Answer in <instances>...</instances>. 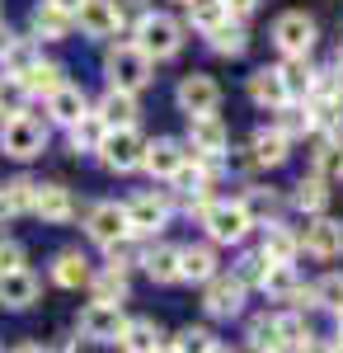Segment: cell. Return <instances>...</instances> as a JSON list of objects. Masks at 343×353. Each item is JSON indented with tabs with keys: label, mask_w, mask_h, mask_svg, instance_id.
<instances>
[{
	"label": "cell",
	"mask_w": 343,
	"mask_h": 353,
	"mask_svg": "<svg viewBox=\"0 0 343 353\" xmlns=\"http://www.w3.org/2000/svg\"><path fill=\"white\" fill-rule=\"evenodd\" d=\"M211 273H221V259H216V245L211 241H193L179 245V283H207Z\"/></svg>",
	"instance_id": "e0dca14e"
},
{
	"label": "cell",
	"mask_w": 343,
	"mask_h": 353,
	"mask_svg": "<svg viewBox=\"0 0 343 353\" xmlns=\"http://www.w3.org/2000/svg\"><path fill=\"white\" fill-rule=\"evenodd\" d=\"M334 66H339V71H343V43H339V57H334Z\"/></svg>",
	"instance_id": "f5cc1de1"
},
{
	"label": "cell",
	"mask_w": 343,
	"mask_h": 353,
	"mask_svg": "<svg viewBox=\"0 0 343 353\" xmlns=\"http://www.w3.org/2000/svg\"><path fill=\"white\" fill-rule=\"evenodd\" d=\"M38 292H43V283H38V273L28 269V264L0 273V306H5V311H28V306L38 301Z\"/></svg>",
	"instance_id": "d6986e66"
},
{
	"label": "cell",
	"mask_w": 343,
	"mask_h": 353,
	"mask_svg": "<svg viewBox=\"0 0 343 353\" xmlns=\"http://www.w3.org/2000/svg\"><path fill=\"white\" fill-rule=\"evenodd\" d=\"M127 226H132V236H160L165 226H169V217H174V193L169 189H141L132 193L127 203Z\"/></svg>",
	"instance_id": "8992f818"
},
{
	"label": "cell",
	"mask_w": 343,
	"mask_h": 353,
	"mask_svg": "<svg viewBox=\"0 0 343 353\" xmlns=\"http://www.w3.org/2000/svg\"><path fill=\"white\" fill-rule=\"evenodd\" d=\"M85 288L94 292V301H113V306H123V301L132 297L127 269H113V264H104L99 273H90V283H85Z\"/></svg>",
	"instance_id": "f546056e"
},
{
	"label": "cell",
	"mask_w": 343,
	"mask_h": 353,
	"mask_svg": "<svg viewBox=\"0 0 343 353\" xmlns=\"http://www.w3.org/2000/svg\"><path fill=\"white\" fill-rule=\"evenodd\" d=\"M66 132H71V151L80 156V151H94V146H99V137H104V123H99L94 113H85L76 128H66Z\"/></svg>",
	"instance_id": "60d3db41"
},
{
	"label": "cell",
	"mask_w": 343,
	"mask_h": 353,
	"mask_svg": "<svg viewBox=\"0 0 343 353\" xmlns=\"http://www.w3.org/2000/svg\"><path fill=\"white\" fill-rule=\"evenodd\" d=\"M174 104H179V113H188V118L216 113L221 109V85L211 81L207 71H188L184 81L174 85Z\"/></svg>",
	"instance_id": "4fadbf2b"
},
{
	"label": "cell",
	"mask_w": 343,
	"mask_h": 353,
	"mask_svg": "<svg viewBox=\"0 0 343 353\" xmlns=\"http://www.w3.org/2000/svg\"><path fill=\"white\" fill-rule=\"evenodd\" d=\"M268 38H273V48L282 57H311L320 43V24L315 14H306V10H282L273 28H268Z\"/></svg>",
	"instance_id": "52a82bcc"
},
{
	"label": "cell",
	"mask_w": 343,
	"mask_h": 353,
	"mask_svg": "<svg viewBox=\"0 0 343 353\" xmlns=\"http://www.w3.org/2000/svg\"><path fill=\"white\" fill-rule=\"evenodd\" d=\"M296 283H301V273H296V264H268L264 278H259V292L273 301H287L291 292H296Z\"/></svg>",
	"instance_id": "d590c367"
},
{
	"label": "cell",
	"mask_w": 343,
	"mask_h": 353,
	"mask_svg": "<svg viewBox=\"0 0 343 353\" xmlns=\"http://www.w3.org/2000/svg\"><path fill=\"white\" fill-rule=\"evenodd\" d=\"M188 165V146L179 137H156V141H146V156H141V170L151 174V179H174L179 170Z\"/></svg>",
	"instance_id": "9a60e30c"
},
{
	"label": "cell",
	"mask_w": 343,
	"mask_h": 353,
	"mask_svg": "<svg viewBox=\"0 0 343 353\" xmlns=\"http://www.w3.org/2000/svg\"><path fill=\"white\" fill-rule=\"evenodd\" d=\"M104 76H108V90L141 94L146 85L156 81V61L141 52L136 43H113V48L104 52Z\"/></svg>",
	"instance_id": "6da1fadb"
},
{
	"label": "cell",
	"mask_w": 343,
	"mask_h": 353,
	"mask_svg": "<svg viewBox=\"0 0 343 353\" xmlns=\"http://www.w3.org/2000/svg\"><path fill=\"white\" fill-rule=\"evenodd\" d=\"M249 99L259 104V109L278 113L282 104H291L287 90H282V76H278V66H259L254 76H249Z\"/></svg>",
	"instance_id": "f1b7e54d"
},
{
	"label": "cell",
	"mask_w": 343,
	"mask_h": 353,
	"mask_svg": "<svg viewBox=\"0 0 343 353\" xmlns=\"http://www.w3.org/2000/svg\"><path fill=\"white\" fill-rule=\"evenodd\" d=\"M28 264V250L19 241H14V236H5V241H0V273H10V269H24Z\"/></svg>",
	"instance_id": "ee69618b"
},
{
	"label": "cell",
	"mask_w": 343,
	"mask_h": 353,
	"mask_svg": "<svg viewBox=\"0 0 343 353\" xmlns=\"http://www.w3.org/2000/svg\"><path fill=\"white\" fill-rule=\"evenodd\" d=\"M10 353H52L48 344H19V349H10Z\"/></svg>",
	"instance_id": "c3c4849f"
},
{
	"label": "cell",
	"mask_w": 343,
	"mask_h": 353,
	"mask_svg": "<svg viewBox=\"0 0 343 353\" xmlns=\"http://www.w3.org/2000/svg\"><path fill=\"white\" fill-rule=\"evenodd\" d=\"M245 344L249 353H287L291 349V334H287V316L282 311H264L245 325Z\"/></svg>",
	"instance_id": "5bb4252c"
},
{
	"label": "cell",
	"mask_w": 343,
	"mask_h": 353,
	"mask_svg": "<svg viewBox=\"0 0 343 353\" xmlns=\"http://www.w3.org/2000/svg\"><path fill=\"white\" fill-rule=\"evenodd\" d=\"M169 344H174L179 353H211L216 349V334H211L207 325H188V330H179Z\"/></svg>",
	"instance_id": "ab89813d"
},
{
	"label": "cell",
	"mask_w": 343,
	"mask_h": 353,
	"mask_svg": "<svg viewBox=\"0 0 343 353\" xmlns=\"http://www.w3.org/2000/svg\"><path fill=\"white\" fill-rule=\"evenodd\" d=\"M273 128L287 137V141H301V137H311V118H306V104H282Z\"/></svg>",
	"instance_id": "74e56055"
},
{
	"label": "cell",
	"mask_w": 343,
	"mask_h": 353,
	"mask_svg": "<svg viewBox=\"0 0 343 353\" xmlns=\"http://www.w3.org/2000/svg\"><path fill=\"white\" fill-rule=\"evenodd\" d=\"M264 254H259V250H245V254H240V264L231 273H236L240 283H245V288H259V278H264Z\"/></svg>",
	"instance_id": "b9f144b4"
},
{
	"label": "cell",
	"mask_w": 343,
	"mask_h": 353,
	"mask_svg": "<svg viewBox=\"0 0 343 353\" xmlns=\"http://www.w3.org/2000/svg\"><path fill=\"white\" fill-rule=\"evenodd\" d=\"M71 19H76V28L85 33V38H94V43H99V38H113V33L123 28V24H118L113 0H80Z\"/></svg>",
	"instance_id": "ac0fdd59"
},
{
	"label": "cell",
	"mask_w": 343,
	"mask_h": 353,
	"mask_svg": "<svg viewBox=\"0 0 343 353\" xmlns=\"http://www.w3.org/2000/svg\"><path fill=\"white\" fill-rule=\"evenodd\" d=\"M33 189H38V179H28V174H14V179L0 189V203L10 208V217H19V212H33Z\"/></svg>",
	"instance_id": "8d00e7d4"
},
{
	"label": "cell",
	"mask_w": 343,
	"mask_h": 353,
	"mask_svg": "<svg viewBox=\"0 0 343 353\" xmlns=\"http://www.w3.org/2000/svg\"><path fill=\"white\" fill-rule=\"evenodd\" d=\"M132 33H136L132 43L151 57V61H169V57L184 52V19H174V14H165V10H151Z\"/></svg>",
	"instance_id": "277c9868"
},
{
	"label": "cell",
	"mask_w": 343,
	"mask_h": 353,
	"mask_svg": "<svg viewBox=\"0 0 343 353\" xmlns=\"http://www.w3.org/2000/svg\"><path fill=\"white\" fill-rule=\"evenodd\" d=\"M240 203H245V212L254 217V226L282 221V208H287V198H282L278 189H264V184H249V189L240 193Z\"/></svg>",
	"instance_id": "4316f807"
},
{
	"label": "cell",
	"mask_w": 343,
	"mask_h": 353,
	"mask_svg": "<svg viewBox=\"0 0 343 353\" xmlns=\"http://www.w3.org/2000/svg\"><path fill=\"white\" fill-rule=\"evenodd\" d=\"M90 113H94L104 128H132L141 104H136V94H127V90H104V99L90 104Z\"/></svg>",
	"instance_id": "cb8c5ba5"
},
{
	"label": "cell",
	"mask_w": 343,
	"mask_h": 353,
	"mask_svg": "<svg viewBox=\"0 0 343 353\" xmlns=\"http://www.w3.org/2000/svg\"><path fill=\"white\" fill-rule=\"evenodd\" d=\"M10 48H14V33L0 24V61H5V52H10Z\"/></svg>",
	"instance_id": "bcb514c9"
},
{
	"label": "cell",
	"mask_w": 343,
	"mask_h": 353,
	"mask_svg": "<svg viewBox=\"0 0 343 353\" xmlns=\"http://www.w3.org/2000/svg\"><path fill=\"white\" fill-rule=\"evenodd\" d=\"M311 292H315V306H324V311H343V273L329 269L324 278L311 283Z\"/></svg>",
	"instance_id": "f35d334b"
},
{
	"label": "cell",
	"mask_w": 343,
	"mask_h": 353,
	"mask_svg": "<svg viewBox=\"0 0 343 353\" xmlns=\"http://www.w3.org/2000/svg\"><path fill=\"white\" fill-rule=\"evenodd\" d=\"M113 10H118V24L136 28L146 14H151V0H113Z\"/></svg>",
	"instance_id": "7bdbcfd3"
},
{
	"label": "cell",
	"mask_w": 343,
	"mask_h": 353,
	"mask_svg": "<svg viewBox=\"0 0 343 353\" xmlns=\"http://www.w3.org/2000/svg\"><path fill=\"white\" fill-rule=\"evenodd\" d=\"M207 48L216 57H231V61H236V57L249 52V28L240 24V19H226L221 28H211V33H207Z\"/></svg>",
	"instance_id": "d6a6232c"
},
{
	"label": "cell",
	"mask_w": 343,
	"mask_h": 353,
	"mask_svg": "<svg viewBox=\"0 0 343 353\" xmlns=\"http://www.w3.org/2000/svg\"><path fill=\"white\" fill-rule=\"evenodd\" d=\"M198 221H202V231H207L211 245H236V250L259 231L254 217L245 212V203H240V198H211L207 212H202Z\"/></svg>",
	"instance_id": "3957f363"
},
{
	"label": "cell",
	"mask_w": 343,
	"mask_h": 353,
	"mask_svg": "<svg viewBox=\"0 0 343 353\" xmlns=\"http://www.w3.org/2000/svg\"><path fill=\"white\" fill-rule=\"evenodd\" d=\"M48 118H38V113H10V118H0V151L10 156V161H33V156H43L48 151Z\"/></svg>",
	"instance_id": "7a4b0ae2"
},
{
	"label": "cell",
	"mask_w": 343,
	"mask_h": 353,
	"mask_svg": "<svg viewBox=\"0 0 343 353\" xmlns=\"http://www.w3.org/2000/svg\"><path fill=\"white\" fill-rule=\"evenodd\" d=\"M156 353H179V349H174V344H160V349Z\"/></svg>",
	"instance_id": "f907efd6"
},
{
	"label": "cell",
	"mask_w": 343,
	"mask_h": 353,
	"mask_svg": "<svg viewBox=\"0 0 343 353\" xmlns=\"http://www.w3.org/2000/svg\"><path fill=\"white\" fill-rule=\"evenodd\" d=\"M221 5H226V14H231V19H240V24H245V19H249L264 0H221Z\"/></svg>",
	"instance_id": "f6af8a7d"
},
{
	"label": "cell",
	"mask_w": 343,
	"mask_h": 353,
	"mask_svg": "<svg viewBox=\"0 0 343 353\" xmlns=\"http://www.w3.org/2000/svg\"><path fill=\"white\" fill-rule=\"evenodd\" d=\"M245 297H249V288L240 283L236 273H211L202 283V311L211 321H236L245 311Z\"/></svg>",
	"instance_id": "ba28073f"
},
{
	"label": "cell",
	"mask_w": 343,
	"mask_h": 353,
	"mask_svg": "<svg viewBox=\"0 0 343 353\" xmlns=\"http://www.w3.org/2000/svg\"><path fill=\"white\" fill-rule=\"evenodd\" d=\"M151 283H179V245L156 241V245H141V259H136Z\"/></svg>",
	"instance_id": "d4e9b609"
},
{
	"label": "cell",
	"mask_w": 343,
	"mask_h": 353,
	"mask_svg": "<svg viewBox=\"0 0 343 353\" xmlns=\"http://www.w3.org/2000/svg\"><path fill=\"white\" fill-rule=\"evenodd\" d=\"M90 273L94 269H90V259H85L80 250H61V254L52 259V283L66 288V292H80V288L90 283Z\"/></svg>",
	"instance_id": "4dcf8cb0"
},
{
	"label": "cell",
	"mask_w": 343,
	"mask_h": 353,
	"mask_svg": "<svg viewBox=\"0 0 343 353\" xmlns=\"http://www.w3.org/2000/svg\"><path fill=\"white\" fill-rule=\"evenodd\" d=\"M291 203L306 212V217H320V212H329V179L324 174H301V184H296V193H291Z\"/></svg>",
	"instance_id": "1f68e13d"
},
{
	"label": "cell",
	"mask_w": 343,
	"mask_h": 353,
	"mask_svg": "<svg viewBox=\"0 0 343 353\" xmlns=\"http://www.w3.org/2000/svg\"><path fill=\"white\" fill-rule=\"evenodd\" d=\"M264 231V241H259V254H264V264H296V254H301V236L282 226V221H268L259 226Z\"/></svg>",
	"instance_id": "7402d4cb"
},
{
	"label": "cell",
	"mask_w": 343,
	"mask_h": 353,
	"mask_svg": "<svg viewBox=\"0 0 343 353\" xmlns=\"http://www.w3.org/2000/svg\"><path fill=\"white\" fill-rule=\"evenodd\" d=\"M245 151H249V161L259 165V170H278V165L291 161V141L278 132V128H259V132L249 137Z\"/></svg>",
	"instance_id": "603a6c76"
},
{
	"label": "cell",
	"mask_w": 343,
	"mask_h": 353,
	"mask_svg": "<svg viewBox=\"0 0 343 353\" xmlns=\"http://www.w3.org/2000/svg\"><path fill=\"white\" fill-rule=\"evenodd\" d=\"M43 5H56V10H66V14H76L80 0H43Z\"/></svg>",
	"instance_id": "7dc6e473"
},
{
	"label": "cell",
	"mask_w": 343,
	"mask_h": 353,
	"mask_svg": "<svg viewBox=\"0 0 343 353\" xmlns=\"http://www.w3.org/2000/svg\"><path fill=\"white\" fill-rule=\"evenodd\" d=\"M301 236V250L320 259V264H334L343 254V221L329 217V212H320V217H306V231H296Z\"/></svg>",
	"instance_id": "7c38bea8"
},
{
	"label": "cell",
	"mask_w": 343,
	"mask_h": 353,
	"mask_svg": "<svg viewBox=\"0 0 343 353\" xmlns=\"http://www.w3.org/2000/svg\"><path fill=\"white\" fill-rule=\"evenodd\" d=\"M28 28H33V38H43V43H66V38L76 33V19H71L66 10H56V5H33Z\"/></svg>",
	"instance_id": "484cf974"
},
{
	"label": "cell",
	"mask_w": 343,
	"mask_h": 353,
	"mask_svg": "<svg viewBox=\"0 0 343 353\" xmlns=\"http://www.w3.org/2000/svg\"><path fill=\"white\" fill-rule=\"evenodd\" d=\"M226 19H231V14H226L221 0H184V28H198L202 38H207L211 28H221Z\"/></svg>",
	"instance_id": "e575fe53"
},
{
	"label": "cell",
	"mask_w": 343,
	"mask_h": 353,
	"mask_svg": "<svg viewBox=\"0 0 343 353\" xmlns=\"http://www.w3.org/2000/svg\"><path fill=\"white\" fill-rule=\"evenodd\" d=\"M334 339L343 344V311H334Z\"/></svg>",
	"instance_id": "681fc988"
},
{
	"label": "cell",
	"mask_w": 343,
	"mask_h": 353,
	"mask_svg": "<svg viewBox=\"0 0 343 353\" xmlns=\"http://www.w3.org/2000/svg\"><path fill=\"white\" fill-rule=\"evenodd\" d=\"M278 76H282V90H287L291 104H306V99H311V81H315L311 57H282V61H278Z\"/></svg>",
	"instance_id": "83f0119b"
},
{
	"label": "cell",
	"mask_w": 343,
	"mask_h": 353,
	"mask_svg": "<svg viewBox=\"0 0 343 353\" xmlns=\"http://www.w3.org/2000/svg\"><path fill=\"white\" fill-rule=\"evenodd\" d=\"M14 81H19V90H24V94L48 99L52 90H61V85H66V66H61V61H43V57H33V61H28Z\"/></svg>",
	"instance_id": "ffe728a7"
},
{
	"label": "cell",
	"mask_w": 343,
	"mask_h": 353,
	"mask_svg": "<svg viewBox=\"0 0 343 353\" xmlns=\"http://www.w3.org/2000/svg\"><path fill=\"white\" fill-rule=\"evenodd\" d=\"M324 353H343V344H339V339H334V344H329V349H324Z\"/></svg>",
	"instance_id": "816d5d0a"
},
{
	"label": "cell",
	"mask_w": 343,
	"mask_h": 353,
	"mask_svg": "<svg viewBox=\"0 0 343 353\" xmlns=\"http://www.w3.org/2000/svg\"><path fill=\"white\" fill-rule=\"evenodd\" d=\"M76 330H80V339H90V344H118L123 330H127V311L113 306V301H90L80 311Z\"/></svg>",
	"instance_id": "30bf717a"
},
{
	"label": "cell",
	"mask_w": 343,
	"mask_h": 353,
	"mask_svg": "<svg viewBox=\"0 0 343 353\" xmlns=\"http://www.w3.org/2000/svg\"><path fill=\"white\" fill-rule=\"evenodd\" d=\"M184 146H188V156H198V161H226V151H231V128H226L216 113L188 118Z\"/></svg>",
	"instance_id": "9c48e42d"
},
{
	"label": "cell",
	"mask_w": 343,
	"mask_h": 353,
	"mask_svg": "<svg viewBox=\"0 0 343 353\" xmlns=\"http://www.w3.org/2000/svg\"><path fill=\"white\" fill-rule=\"evenodd\" d=\"M165 339H160V325L151 321V316H136V321H127V330H123V339H118V349L123 353H156Z\"/></svg>",
	"instance_id": "836d02e7"
},
{
	"label": "cell",
	"mask_w": 343,
	"mask_h": 353,
	"mask_svg": "<svg viewBox=\"0 0 343 353\" xmlns=\"http://www.w3.org/2000/svg\"><path fill=\"white\" fill-rule=\"evenodd\" d=\"M211 353H236V349H226V344H216V349H211Z\"/></svg>",
	"instance_id": "db71d44e"
},
{
	"label": "cell",
	"mask_w": 343,
	"mask_h": 353,
	"mask_svg": "<svg viewBox=\"0 0 343 353\" xmlns=\"http://www.w3.org/2000/svg\"><path fill=\"white\" fill-rule=\"evenodd\" d=\"M33 217H43L48 226H61V221L76 217V193L66 189V184H38L33 189Z\"/></svg>",
	"instance_id": "2e32d148"
},
{
	"label": "cell",
	"mask_w": 343,
	"mask_h": 353,
	"mask_svg": "<svg viewBox=\"0 0 343 353\" xmlns=\"http://www.w3.org/2000/svg\"><path fill=\"white\" fill-rule=\"evenodd\" d=\"M85 236L99 245V250H113V245L132 241L127 208H123V203H94V208L85 212Z\"/></svg>",
	"instance_id": "8fae6325"
},
{
	"label": "cell",
	"mask_w": 343,
	"mask_h": 353,
	"mask_svg": "<svg viewBox=\"0 0 343 353\" xmlns=\"http://www.w3.org/2000/svg\"><path fill=\"white\" fill-rule=\"evenodd\" d=\"M85 113H90V94H85L80 85L66 81L61 90L48 94V123H56V128H76Z\"/></svg>",
	"instance_id": "44dd1931"
},
{
	"label": "cell",
	"mask_w": 343,
	"mask_h": 353,
	"mask_svg": "<svg viewBox=\"0 0 343 353\" xmlns=\"http://www.w3.org/2000/svg\"><path fill=\"white\" fill-rule=\"evenodd\" d=\"M94 156H99V165L113 170V174H132V170H141V156H146V132H141L136 123L132 128H104Z\"/></svg>",
	"instance_id": "5b68a950"
}]
</instances>
